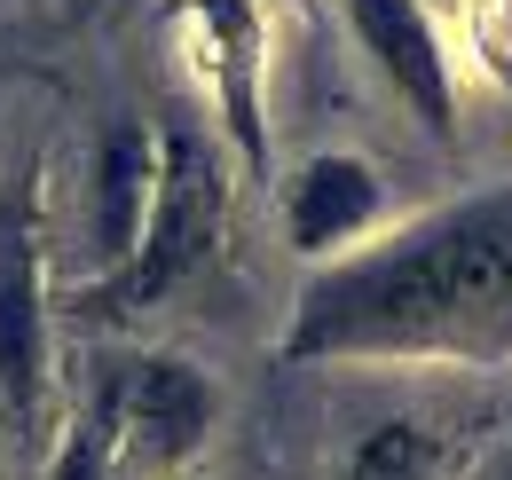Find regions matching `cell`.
Segmentation results:
<instances>
[{
  "mask_svg": "<svg viewBox=\"0 0 512 480\" xmlns=\"http://www.w3.org/2000/svg\"><path fill=\"white\" fill-rule=\"evenodd\" d=\"M386 221V181L371 158L355 150H316L300 158L292 181H284V244L308 260V268H331L347 260L355 244H371Z\"/></svg>",
  "mask_w": 512,
  "mask_h": 480,
  "instance_id": "5",
  "label": "cell"
},
{
  "mask_svg": "<svg viewBox=\"0 0 512 480\" xmlns=\"http://www.w3.org/2000/svg\"><path fill=\"white\" fill-rule=\"evenodd\" d=\"M48 480H119V378L103 386V402L64 433Z\"/></svg>",
  "mask_w": 512,
  "mask_h": 480,
  "instance_id": "10",
  "label": "cell"
},
{
  "mask_svg": "<svg viewBox=\"0 0 512 480\" xmlns=\"http://www.w3.org/2000/svg\"><path fill=\"white\" fill-rule=\"evenodd\" d=\"M40 386H48V292H40L24 205H8L0 213V410L24 418Z\"/></svg>",
  "mask_w": 512,
  "mask_h": 480,
  "instance_id": "6",
  "label": "cell"
},
{
  "mask_svg": "<svg viewBox=\"0 0 512 480\" xmlns=\"http://www.w3.org/2000/svg\"><path fill=\"white\" fill-rule=\"evenodd\" d=\"M284 362H512V181L379 229L316 268L276 339Z\"/></svg>",
  "mask_w": 512,
  "mask_h": 480,
  "instance_id": "1",
  "label": "cell"
},
{
  "mask_svg": "<svg viewBox=\"0 0 512 480\" xmlns=\"http://www.w3.org/2000/svg\"><path fill=\"white\" fill-rule=\"evenodd\" d=\"M339 480H449V449H442L434 425L386 418V425H371V433L347 449Z\"/></svg>",
  "mask_w": 512,
  "mask_h": 480,
  "instance_id": "9",
  "label": "cell"
},
{
  "mask_svg": "<svg viewBox=\"0 0 512 480\" xmlns=\"http://www.w3.org/2000/svg\"><path fill=\"white\" fill-rule=\"evenodd\" d=\"M347 24H355V48L371 56V71L394 87V103L434 142H449L457 134V71H449V48L426 0H347Z\"/></svg>",
  "mask_w": 512,
  "mask_h": 480,
  "instance_id": "4",
  "label": "cell"
},
{
  "mask_svg": "<svg viewBox=\"0 0 512 480\" xmlns=\"http://www.w3.org/2000/svg\"><path fill=\"white\" fill-rule=\"evenodd\" d=\"M0 418H8V410H0Z\"/></svg>",
  "mask_w": 512,
  "mask_h": 480,
  "instance_id": "11",
  "label": "cell"
},
{
  "mask_svg": "<svg viewBox=\"0 0 512 480\" xmlns=\"http://www.w3.org/2000/svg\"><path fill=\"white\" fill-rule=\"evenodd\" d=\"M229 237V174H221V150L197 134V126H166L158 134V174H150V213H142V237H134L127 268L95 276L79 307L87 315H142V307H166L190 276L213 268V252Z\"/></svg>",
  "mask_w": 512,
  "mask_h": 480,
  "instance_id": "2",
  "label": "cell"
},
{
  "mask_svg": "<svg viewBox=\"0 0 512 480\" xmlns=\"http://www.w3.org/2000/svg\"><path fill=\"white\" fill-rule=\"evenodd\" d=\"M190 32L205 79H213V103H221V134L237 142L245 166H268V126H260V16L253 0H190Z\"/></svg>",
  "mask_w": 512,
  "mask_h": 480,
  "instance_id": "7",
  "label": "cell"
},
{
  "mask_svg": "<svg viewBox=\"0 0 512 480\" xmlns=\"http://www.w3.org/2000/svg\"><path fill=\"white\" fill-rule=\"evenodd\" d=\"M221 418V394H213V378L182 355H142L127 362V378H119V457H127L134 473H182L197 449H205V433Z\"/></svg>",
  "mask_w": 512,
  "mask_h": 480,
  "instance_id": "3",
  "label": "cell"
},
{
  "mask_svg": "<svg viewBox=\"0 0 512 480\" xmlns=\"http://www.w3.org/2000/svg\"><path fill=\"white\" fill-rule=\"evenodd\" d=\"M150 174H158V142L142 126H111L87 174V221H95V268H127L142 213H150Z\"/></svg>",
  "mask_w": 512,
  "mask_h": 480,
  "instance_id": "8",
  "label": "cell"
}]
</instances>
